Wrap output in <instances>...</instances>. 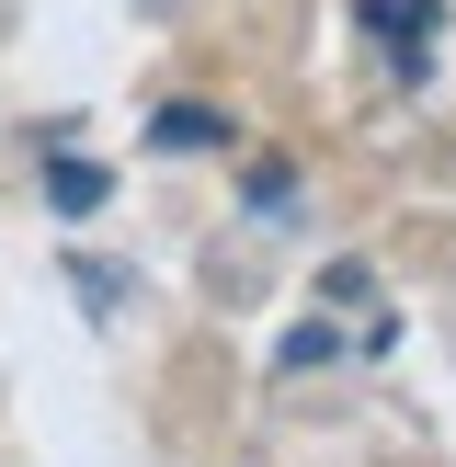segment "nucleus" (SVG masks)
I'll return each mask as SVG.
<instances>
[{
	"instance_id": "1",
	"label": "nucleus",
	"mask_w": 456,
	"mask_h": 467,
	"mask_svg": "<svg viewBox=\"0 0 456 467\" xmlns=\"http://www.w3.org/2000/svg\"><path fill=\"white\" fill-rule=\"evenodd\" d=\"M354 23L388 46V80H422V68H433V35H445V0H354Z\"/></svg>"
},
{
	"instance_id": "2",
	"label": "nucleus",
	"mask_w": 456,
	"mask_h": 467,
	"mask_svg": "<svg viewBox=\"0 0 456 467\" xmlns=\"http://www.w3.org/2000/svg\"><path fill=\"white\" fill-rule=\"evenodd\" d=\"M103 194H114V171H103V160H46V205H57V217H91Z\"/></svg>"
},
{
	"instance_id": "3",
	"label": "nucleus",
	"mask_w": 456,
	"mask_h": 467,
	"mask_svg": "<svg viewBox=\"0 0 456 467\" xmlns=\"http://www.w3.org/2000/svg\"><path fill=\"white\" fill-rule=\"evenodd\" d=\"M149 149H228V114H205V103H160V114H149Z\"/></svg>"
}]
</instances>
